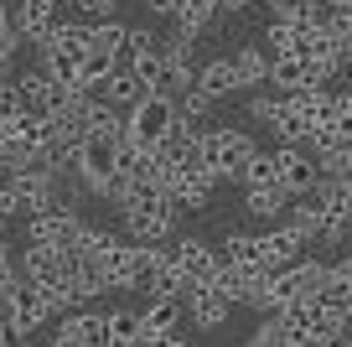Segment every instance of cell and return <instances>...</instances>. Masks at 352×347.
Here are the masks:
<instances>
[{
	"instance_id": "obj_1",
	"label": "cell",
	"mask_w": 352,
	"mask_h": 347,
	"mask_svg": "<svg viewBox=\"0 0 352 347\" xmlns=\"http://www.w3.org/2000/svg\"><path fill=\"white\" fill-rule=\"evenodd\" d=\"M182 125H187V120H182L176 94H161V88H155V94H145L140 104L124 114V135H130V140H140V145H151V151H155V145H166Z\"/></svg>"
},
{
	"instance_id": "obj_2",
	"label": "cell",
	"mask_w": 352,
	"mask_h": 347,
	"mask_svg": "<svg viewBox=\"0 0 352 347\" xmlns=\"http://www.w3.org/2000/svg\"><path fill=\"white\" fill-rule=\"evenodd\" d=\"M120 140L124 135H88L73 151V176L83 192H94V197L109 192V176L120 171Z\"/></svg>"
},
{
	"instance_id": "obj_3",
	"label": "cell",
	"mask_w": 352,
	"mask_h": 347,
	"mask_svg": "<svg viewBox=\"0 0 352 347\" xmlns=\"http://www.w3.org/2000/svg\"><path fill=\"white\" fill-rule=\"evenodd\" d=\"M202 156H208V166H212L218 182H239L243 166L259 156V145H254L243 130H202Z\"/></svg>"
},
{
	"instance_id": "obj_4",
	"label": "cell",
	"mask_w": 352,
	"mask_h": 347,
	"mask_svg": "<svg viewBox=\"0 0 352 347\" xmlns=\"http://www.w3.org/2000/svg\"><path fill=\"white\" fill-rule=\"evenodd\" d=\"M0 322L16 326V332H36L42 322H52V301H47V291L36 280H16L11 291L0 295Z\"/></svg>"
},
{
	"instance_id": "obj_5",
	"label": "cell",
	"mask_w": 352,
	"mask_h": 347,
	"mask_svg": "<svg viewBox=\"0 0 352 347\" xmlns=\"http://www.w3.org/2000/svg\"><path fill=\"white\" fill-rule=\"evenodd\" d=\"M124 218V239L130 244H171V233H176V207L171 202H161V207H130V213H120Z\"/></svg>"
},
{
	"instance_id": "obj_6",
	"label": "cell",
	"mask_w": 352,
	"mask_h": 347,
	"mask_svg": "<svg viewBox=\"0 0 352 347\" xmlns=\"http://www.w3.org/2000/svg\"><path fill=\"white\" fill-rule=\"evenodd\" d=\"M275 161H280V187L290 197H306V192L321 187V161L306 145H275Z\"/></svg>"
},
{
	"instance_id": "obj_7",
	"label": "cell",
	"mask_w": 352,
	"mask_h": 347,
	"mask_svg": "<svg viewBox=\"0 0 352 347\" xmlns=\"http://www.w3.org/2000/svg\"><path fill=\"white\" fill-rule=\"evenodd\" d=\"M259 244H264V270H285V264H296L300 254L311 249V239L290 223V218H285V223H270L259 233Z\"/></svg>"
},
{
	"instance_id": "obj_8",
	"label": "cell",
	"mask_w": 352,
	"mask_h": 347,
	"mask_svg": "<svg viewBox=\"0 0 352 347\" xmlns=\"http://www.w3.org/2000/svg\"><path fill=\"white\" fill-rule=\"evenodd\" d=\"M171 254H176V264H182V275L192 285H212L218 270H223V249H208L202 239H171Z\"/></svg>"
},
{
	"instance_id": "obj_9",
	"label": "cell",
	"mask_w": 352,
	"mask_h": 347,
	"mask_svg": "<svg viewBox=\"0 0 352 347\" xmlns=\"http://www.w3.org/2000/svg\"><path fill=\"white\" fill-rule=\"evenodd\" d=\"M57 6H63V0H16L11 11H16V32H21V42H36V47H42L47 36H52Z\"/></svg>"
},
{
	"instance_id": "obj_10",
	"label": "cell",
	"mask_w": 352,
	"mask_h": 347,
	"mask_svg": "<svg viewBox=\"0 0 352 347\" xmlns=\"http://www.w3.org/2000/svg\"><path fill=\"white\" fill-rule=\"evenodd\" d=\"M21 275L36 280V285H63L67 280V254L47 249V244H26L21 249Z\"/></svg>"
},
{
	"instance_id": "obj_11",
	"label": "cell",
	"mask_w": 352,
	"mask_h": 347,
	"mask_svg": "<svg viewBox=\"0 0 352 347\" xmlns=\"http://www.w3.org/2000/svg\"><path fill=\"white\" fill-rule=\"evenodd\" d=\"M233 311V301L223 291H212V285H197V291L187 295V322L197 326V332H212V326H223Z\"/></svg>"
},
{
	"instance_id": "obj_12",
	"label": "cell",
	"mask_w": 352,
	"mask_h": 347,
	"mask_svg": "<svg viewBox=\"0 0 352 347\" xmlns=\"http://www.w3.org/2000/svg\"><path fill=\"white\" fill-rule=\"evenodd\" d=\"M140 322H145V332H155V337H176L182 322H187V301H182V295H151Z\"/></svg>"
},
{
	"instance_id": "obj_13",
	"label": "cell",
	"mask_w": 352,
	"mask_h": 347,
	"mask_svg": "<svg viewBox=\"0 0 352 347\" xmlns=\"http://www.w3.org/2000/svg\"><path fill=\"white\" fill-rule=\"evenodd\" d=\"M243 213L259 223H285L290 218V192L285 187H249L243 192Z\"/></svg>"
},
{
	"instance_id": "obj_14",
	"label": "cell",
	"mask_w": 352,
	"mask_h": 347,
	"mask_svg": "<svg viewBox=\"0 0 352 347\" xmlns=\"http://www.w3.org/2000/svg\"><path fill=\"white\" fill-rule=\"evenodd\" d=\"M290 223L306 233L311 244H321V233H327V223H331V207H327V197L321 192H306V197H296L290 202Z\"/></svg>"
},
{
	"instance_id": "obj_15",
	"label": "cell",
	"mask_w": 352,
	"mask_h": 347,
	"mask_svg": "<svg viewBox=\"0 0 352 347\" xmlns=\"http://www.w3.org/2000/svg\"><path fill=\"white\" fill-rule=\"evenodd\" d=\"M104 94H109V104H114V109H135L145 94H155V88L145 83V78L135 73L130 63H120V67L109 73V83H104Z\"/></svg>"
},
{
	"instance_id": "obj_16",
	"label": "cell",
	"mask_w": 352,
	"mask_h": 347,
	"mask_svg": "<svg viewBox=\"0 0 352 347\" xmlns=\"http://www.w3.org/2000/svg\"><path fill=\"white\" fill-rule=\"evenodd\" d=\"M124 47H130V26H124V21H94V42H88V57L124 63Z\"/></svg>"
},
{
	"instance_id": "obj_17",
	"label": "cell",
	"mask_w": 352,
	"mask_h": 347,
	"mask_svg": "<svg viewBox=\"0 0 352 347\" xmlns=\"http://www.w3.org/2000/svg\"><path fill=\"white\" fill-rule=\"evenodd\" d=\"M63 332L78 337V342H88V347H114L109 311H78V316H67V322H63Z\"/></svg>"
},
{
	"instance_id": "obj_18",
	"label": "cell",
	"mask_w": 352,
	"mask_h": 347,
	"mask_svg": "<svg viewBox=\"0 0 352 347\" xmlns=\"http://www.w3.org/2000/svg\"><path fill=\"white\" fill-rule=\"evenodd\" d=\"M88 42H94V21H57L52 36H47L42 47L67 52V57H78V63H83V57H88Z\"/></svg>"
},
{
	"instance_id": "obj_19",
	"label": "cell",
	"mask_w": 352,
	"mask_h": 347,
	"mask_svg": "<svg viewBox=\"0 0 352 347\" xmlns=\"http://www.w3.org/2000/svg\"><path fill=\"white\" fill-rule=\"evenodd\" d=\"M197 88H208L212 98H233V94L243 88V78H239V63H233V57H212V63L197 73Z\"/></svg>"
},
{
	"instance_id": "obj_20",
	"label": "cell",
	"mask_w": 352,
	"mask_h": 347,
	"mask_svg": "<svg viewBox=\"0 0 352 347\" xmlns=\"http://www.w3.org/2000/svg\"><path fill=\"white\" fill-rule=\"evenodd\" d=\"M270 83H275L280 94H300V88H311V57H275Z\"/></svg>"
},
{
	"instance_id": "obj_21",
	"label": "cell",
	"mask_w": 352,
	"mask_h": 347,
	"mask_svg": "<svg viewBox=\"0 0 352 347\" xmlns=\"http://www.w3.org/2000/svg\"><path fill=\"white\" fill-rule=\"evenodd\" d=\"M223 260H228V264H243V270H264V244H259V233H228V239H223Z\"/></svg>"
},
{
	"instance_id": "obj_22",
	"label": "cell",
	"mask_w": 352,
	"mask_h": 347,
	"mask_svg": "<svg viewBox=\"0 0 352 347\" xmlns=\"http://www.w3.org/2000/svg\"><path fill=\"white\" fill-rule=\"evenodd\" d=\"M218 16H223V0H182L176 26H182V32H208Z\"/></svg>"
},
{
	"instance_id": "obj_23",
	"label": "cell",
	"mask_w": 352,
	"mask_h": 347,
	"mask_svg": "<svg viewBox=\"0 0 352 347\" xmlns=\"http://www.w3.org/2000/svg\"><path fill=\"white\" fill-rule=\"evenodd\" d=\"M233 63H239V78H243V88L249 83H270V67H275V57H264L259 47H239V52H233Z\"/></svg>"
},
{
	"instance_id": "obj_24",
	"label": "cell",
	"mask_w": 352,
	"mask_h": 347,
	"mask_svg": "<svg viewBox=\"0 0 352 347\" xmlns=\"http://www.w3.org/2000/svg\"><path fill=\"white\" fill-rule=\"evenodd\" d=\"M239 182H243V192H249V187H280V161H275V151H259L249 166H243Z\"/></svg>"
},
{
	"instance_id": "obj_25",
	"label": "cell",
	"mask_w": 352,
	"mask_h": 347,
	"mask_svg": "<svg viewBox=\"0 0 352 347\" xmlns=\"http://www.w3.org/2000/svg\"><path fill=\"white\" fill-rule=\"evenodd\" d=\"M249 347H296L285 316H259V326L249 332Z\"/></svg>"
},
{
	"instance_id": "obj_26",
	"label": "cell",
	"mask_w": 352,
	"mask_h": 347,
	"mask_svg": "<svg viewBox=\"0 0 352 347\" xmlns=\"http://www.w3.org/2000/svg\"><path fill=\"white\" fill-rule=\"evenodd\" d=\"M109 332H114V342H120V347H135L145 337V322H140V311L120 306V311H109Z\"/></svg>"
},
{
	"instance_id": "obj_27",
	"label": "cell",
	"mask_w": 352,
	"mask_h": 347,
	"mask_svg": "<svg viewBox=\"0 0 352 347\" xmlns=\"http://www.w3.org/2000/svg\"><path fill=\"white\" fill-rule=\"evenodd\" d=\"M124 63H130V67H135V73H140L151 88H161V78H166V47H151V52L124 57Z\"/></svg>"
},
{
	"instance_id": "obj_28",
	"label": "cell",
	"mask_w": 352,
	"mask_h": 347,
	"mask_svg": "<svg viewBox=\"0 0 352 347\" xmlns=\"http://www.w3.org/2000/svg\"><path fill=\"white\" fill-rule=\"evenodd\" d=\"M176 104H182V120H187V125H197V120H208V114H212V104H218V98H212L208 88H197V83H192L187 94L176 98Z\"/></svg>"
},
{
	"instance_id": "obj_29",
	"label": "cell",
	"mask_w": 352,
	"mask_h": 347,
	"mask_svg": "<svg viewBox=\"0 0 352 347\" xmlns=\"http://www.w3.org/2000/svg\"><path fill=\"white\" fill-rule=\"evenodd\" d=\"M249 114H254L259 125H280V120H285V94H280V88H275V94H259V98L249 104Z\"/></svg>"
},
{
	"instance_id": "obj_30",
	"label": "cell",
	"mask_w": 352,
	"mask_h": 347,
	"mask_svg": "<svg viewBox=\"0 0 352 347\" xmlns=\"http://www.w3.org/2000/svg\"><path fill=\"white\" fill-rule=\"evenodd\" d=\"M331 125L352 140V88H331Z\"/></svg>"
},
{
	"instance_id": "obj_31",
	"label": "cell",
	"mask_w": 352,
	"mask_h": 347,
	"mask_svg": "<svg viewBox=\"0 0 352 347\" xmlns=\"http://www.w3.org/2000/svg\"><path fill=\"white\" fill-rule=\"evenodd\" d=\"M316 0H270V16L275 21H311Z\"/></svg>"
},
{
	"instance_id": "obj_32",
	"label": "cell",
	"mask_w": 352,
	"mask_h": 347,
	"mask_svg": "<svg viewBox=\"0 0 352 347\" xmlns=\"http://www.w3.org/2000/svg\"><path fill=\"white\" fill-rule=\"evenodd\" d=\"M16 280H21V260L11 254V244H0V295L11 291Z\"/></svg>"
},
{
	"instance_id": "obj_33",
	"label": "cell",
	"mask_w": 352,
	"mask_h": 347,
	"mask_svg": "<svg viewBox=\"0 0 352 347\" xmlns=\"http://www.w3.org/2000/svg\"><path fill=\"white\" fill-rule=\"evenodd\" d=\"M331 32H337V36H352V0H342L337 11H331Z\"/></svg>"
},
{
	"instance_id": "obj_34",
	"label": "cell",
	"mask_w": 352,
	"mask_h": 347,
	"mask_svg": "<svg viewBox=\"0 0 352 347\" xmlns=\"http://www.w3.org/2000/svg\"><path fill=\"white\" fill-rule=\"evenodd\" d=\"M145 11H155V16H176V11H182V0H145Z\"/></svg>"
},
{
	"instance_id": "obj_35",
	"label": "cell",
	"mask_w": 352,
	"mask_h": 347,
	"mask_svg": "<svg viewBox=\"0 0 352 347\" xmlns=\"http://www.w3.org/2000/svg\"><path fill=\"white\" fill-rule=\"evenodd\" d=\"M16 78V52H0V83H11Z\"/></svg>"
},
{
	"instance_id": "obj_36",
	"label": "cell",
	"mask_w": 352,
	"mask_h": 347,
	"mask_svg": "<svg viewBox=\"0 0 352 347\" xmlns=\"http://www.w3.org/2000/svg\"><path fill=\"white\" fill-rule=\"evenodd\" d=\"M52 342H57V347H88V342H78V337H67V332H57Z\"/></svg>"
},
{
	"instance_id": "obj_37",
	"label": "cell",
	"mask_w": 352,
	"mask_h": 347,
	"mask_svg": "<svg viewBox=\"0 0 352 347\" xmlns=\"http://www.w3.org/2000/svg\"><path fill=\"white\" fill-rule=\"evenodd\" d=\"M254 0H223V11H249Z\"/></svg>"
},
{
	"instance_id": "obj_38",
	"label": "cell",
	"mask_w": 352,
	"mask_h": 347,
	"mask_svg": "<svg viewBox=\"0 0 352 347\" xmlns=\"http://www.w3.org/2000/svg\"><path fill=\"white\" fill-rule=\"evenodd\" d=\"M166 347H197L192 337H166Z\"/></svg>"
},
{
	"instance_id": "obj_39",
	"label": "cell",
	"mask_w": 352,
	"mask_h": 347,
	"mask_svg": "<svg viewBox=\"0 0 352 347\" xmlns=\"http://www.w3.org/2000/svg\"><path fill=\"white\" fill-rule=\"evenodd\" d=\"M6 223H11V218H0V244H11V233H6Z\"/></svg>"
},
{
	"instance_id": "obj_40",
	"label": "cell",
	"mask_w": 352,
	"mask_h": 347,
	"mask_svg": "<svg viewBox=\"0 0 352 347\" xmlns=\"http://www.w3.org/2000/svg\"><path fill=\"white\" fill-rule=\"evenodd\" d=\"M316 6H327V11H337V6H342V0H316Z\"/></svg>"
},
{
	"instance_id": "obj_41",
	"label": "cell",
	"mask_w": 352,
	"mask_h": 347,
	"mask_svg": "<svg viewBox=\"0 0 352 347\" xmlns=\"http://www.w3.org/2000/svg\"><path fill=\"white\" fill-rule=\"evenodd\" d=\"M337 347H352V332H342V342H337Z\"/></svg>"
},
{
	"instance_id": "obj_42",
	"label": "cell",
	"mask_w": 352,
	"mask_h": 347,
	"mask_svg": "<svg viewBox=\"0 0 352 347\" xmlns=\"http://www.w3.org/2000/svg\"><path fill=\"white\" fill-rule=\"evenodd\" d=\"M63 6H73V0H63Z\"/></svg>"
}]
</instances>
